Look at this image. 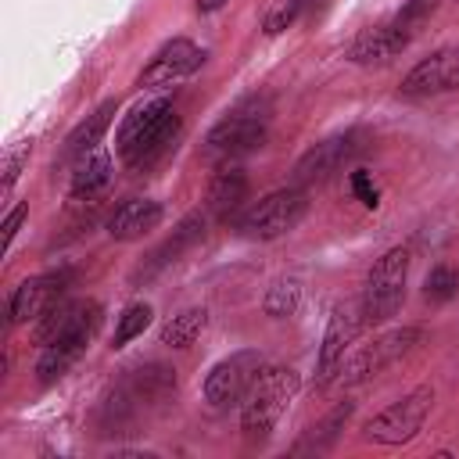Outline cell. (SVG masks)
Segmentation results:
<instances>
[{
    "mask_svg": "<svg viewBox=\"0 0 459 459\" xmlns=\"http://www.w3.org/2000/svg\"><path fill=\"white\" fill-rule=\"evenodd\" d=\"M301 387L298 369L290 366H265L258 373V380L251 384V391L240 402V430L247 441H265L276 423L283 420V412L290 409L294 394Z\"/></svg>",
    "mask_w": 459,
    "mask_h": 459,
    "instance_id": "6da1fadb",
    "label": "cell"
},
{
    "mask_svg": "<svg viewBox=\"0 0 459 459\" xmlns=\"http://www.w3.org/2000/svg\"><path fill=\"white\" fill-rule=\"evenodd\" d=\"M269 133V100L247 97L237 108H230L208 133H204V154L208 158H237L247 151H258Z\"/></svg>",
    "mask_w": 459,
    "mask_h": 459,
    "instance_id": "3957f363",
    "label": "cell"
},
{
    "mask_svg": "<svg viewBox=\"0 0 459 459\" xmlns=\"http://www.w3.org/2000/svg\"><path fill=\"white\" fill-rule=\"evenodd\" d=\"M420 341H423V330L420 326H402V330H391V333L377 337L373 344L359 348L355 355H348L337 366V384L341 387H351V384H362V380L377 377L380 369H387L391 362H398L402 355H409Z\"/></svg>",
    "mask_w": 459,
    "mask_h": 459,
    "instance_id": "9c48e42d",
    "label": "cell"
},
{
    "mask_svg": "<svg viewBox=\"0 0 459 459\" xmlns=\"http://www.w3.org/2000/svg\"><path fill=\"white\" fill-rule=\"evenodd\" d=\"M204 323H208V308H201V305L183 308L179 316H172L161 326V344H169V348H190L194 337L204 330Z\"/></svg>",
    "mask_w": 459,
    "mask_h": 459,
    "instance_id": "7402d4cb",
    "label": "cell"
},
{
    "mask_svg": "<svg viewBox=\"0 0 459 459\" xmlns=\"http://www.w3.org/2000/svg\"><path fill=\"white\" fill-rule=\"evenodd\" d=\"M323 4H326V0H308V11H319Z\"/></svg>",
    "mask_w": 459,
    "mask_h": 459,
    "instance_id": "d6a6232c",
    "label": "cell"
},
{
    "mask_svg": "<svg viewBox=\"0 0 459 459\" xmlns=\"http://www.w3.org/2000/svg\"><path fill=\"white\" fill-rule=\"evenodd\" d=\"M204 47H197L194 39H169L165 47L154 50V57L147 61V68L140 72V86L143 90H165L176 86L183 79H190L201 65H204Z\"/></svg>",
    "mask_w": 459,
    "mask_h": 459,
    "instance_id": "8fae6325",
    "label": "cell"
},
{
    "mask_svg": "<svg viewBox=\"0 0 459 459\" xmlns=\"http://www.w3.org/2000/svg\"><path fill=\"white\" fill-rule=\"evenodd\" d=\"M108 179H111V154L104 147H93L75 161L68 194L72 197H93V194H100L108 186Z\"/></svg>",
    "mask_w": 459,
    "mask_h": 459,
    "instance_id": "ffe728a7",
    "label": "cell"
},
{
    "mask_svg": "<svg viewBox=\"0 0 459 459\" xmlns=\"http://www.w3.org/2000/svg\"><path fill=\"white\" fill-rule=\"evenodd\" d=\"M448 90H459V47L434 50L430 57L416 61L402 79L405 97H430V93H448Z\"/></svg>",
    "mask_w": 459,
    "mask_h": 459,
    "instance_id": "4fadbf2b",
    "label": "cell"
},
{
    "mask_svg": "<svg viewBox=\"0 0 459 459\" xmlns=\"http://www.w3.org/2000/svg\"><path fill=\"white\" fill-rule=\"evenodd\" d=\"M262 369H265V359H262L258 348H240V351L219 359L208 369V377H204V387H201L204 391V402L215 405V409L240 405Z\"/></svg>",
    "mask_w": 459,
    "mask_h": 459,
    "instance_id": "ba28073f",
    "label": "cell"
},
{
    "mask_svg": "<svg viewBox=\"0 0 459 459\" xmlns=\"http://www.w3.org/2000/svg\"><path fill=\"white\" fill-rule=\"evenodd\" d=\"M111 115H115V100H104L93 115H86V122H79L68 136H65V158H82L86 151L100 147L108 126H111Z\"/></svg>",
    "mask_w": 459,
    "mask_h": 459,
    "instance_id": "44dd1931",
    "label": "cell"
},
{
    "mask_svg": "<svg viewBox=\"0 0 459 459\" xmlns=\"http://www.w3.org/2000/svg\"><path fill=\"white\" fill-rule=\"evenodd\" d=\"M405 47H409V36H405L402 29H394V25H377V29L359 32V36L348 43L344 57L355 61V65H384V61H391L394 54H402Z\"/></svg>",
    "mask_w": 459,
    "mask_h": 459,
    "instance_id": "2e32d148",
    "label": "cell"
},
{
    "mask_svg": "<svg viewBox=\"0 0 459 459\" xmlns=\"http://www.w3.org/2000/svg\"><path fill=\"white\" fill-rule=\"evenodd\" d=\"M430 405H434V387L420 384L405 398H398L387 409H380L377 416H369L366 427H362V437L373 441V445H405L423 430V423L430 416Z\"/></svg>",
    "mask_w": 459,
    "mask_h": 459,
    "instance_id": "52a82bcc",
    "label": "cell"
},
{
    "mask_svg": "<svg viewBox=\"0 0 459 459\" xmlns=\"http://www.w3.org/2000/svg\"><path fill=\"white\" fill-rule=\"evenodd\" d=\"M366 147V129H344L337 136H326L319 140L316 147H308L298 161H294V183L298 186H308V183H319L326 179L337 165H344L351 154H359Z\"/></svg>",
    "mask_w": 459,
    "mask_h": 459,
    "instance_id": "7c38bea8",
    "label": "cell"
},
{
    "mask_svg": "<svg viewBox=\"0 0 459 459\" xmlns=\"http://www.w3.org/2000/svg\"><path fill=\"white\" fill-rule=\"evenodd\" d=\"M201 237H204V215H201V212H190V215H186V219H183V222H179V226H176V230H172L151 255H147V262L136 269L133 280H140V276L151 280L154 273H161L165 265H172L186 247H194Z\"/></svg>",
    "mask_w": 459,
    "mask_h": 459,
    "instance_id": "9a60e30c",
    "label": "cell"
},
{
    "mask_svg": "<svg viewBox=\"0 0 459 459\" xmlns=\"http://www.w3.org/2000/svg\"><path fill=\"white\" fill-rule=\"evenodd\" d=\"M366 326V312H362V298H351V301H337L330 308V319H326V333H323V344H319V384L333 380L337 366L344 362V351L351 348V341L359 337V330Z\"/></svg>",
    "mask_w": 459,
    "mask_h": 459,
    "instance_id": "30bf717a",
    "label": "cell"
},
{
    "mask_svg": "<svg viewBox=\"0 0 459 459\" xmlns=\"http://www.w3.org/2000/svg\"><path fill=\"white\" fill-rule=\"evenodd\" d=\"M351 194H355L366 208H377V204H380V190H377V183H373V176H369L366 169H355V172H351Z\"/></svg>",
    "mask_w": 459,
    "mask_h": 459,
    "instance_id": "f546056e",
    "label": "cell"
},
{
    "mask_svg": "<svg viewBox=\"0 0 459 459\" xmlns=\"http://www.w3.org/2000/svg\"><path fill=\"white\" fill-rule=\"evenodd\" d=\"M29 154H32V143L25 140V143H18V147L4 158V183H0V190H4V194H7V190L14 186V179L22 176V165L29 161Z\"/></svg>",
    "mask_w": 459,
    "mask_h": 459,
    "instance_id": "f1b7e54d",
    "label": "cell"
},
{
    "mask_svg": "<svg viewBox=\"0 0 459 459\" xmlns=\"http://www.w3.org/2000/svg\"><path fill=\"white\" fill-rule=\"evenodd\" d=\"M351 412H355V405H351V402H341L326 420H319V423L312 427V448H326V445H333V437L341 434V427L348 423Z\"/></svg>",
    "mask_w": 459,
    "mask_h": 459,
    "instance_id": "4316f807",
    "label": "cell"
},
{
    "mask_svg": "<svg viewBox=\"0 0 459 459\" xmlns=\"http://www.w3.org/2000/svg\"><path fill=\"white\" fill-rule=\"evenodd\" d=\"M434 11H437V0H405L391 25H394V29H402L405 36H412V32H416V29H420Z\"/></svg>",
    "mask_w": 459,
    "mask_h": 459,
    "instance_id": "83f0119b",
    "label": "cell"
},
{
    "mask_svg": "<svg viewBox=\"0 0 459 459\" xmlns=\"http://www.w3.org/2000/svg\"><path fill=\"white\" fill-rule=\"evenodd\" d=\"M100 319H104V308H100V301H79L75 305V312H72V319L43 344V351H39V362H36V373H39V380L43 384H54L57 377H65L68 373V366L90 348V341H93V333H97V326H100Z\"/></svg>",
    "mask_w": 459,
    "mask_h": 459,
    "instance_id": "277c9868",
    "label": "cell"
},
{
    "mask_svg": "<svg viewBox=\"0 0 459 459\" xmlns=\"http://www.w3.org/2000/svg\"><path fill=\"white\" fill-rule=\"evenodd\" d=\"M151 305L147 301H133V305H126L122 308V316H118V323H115V337H111V348H126L129 341H136L147 326H151Z\"/></svg>",
    "mask_w": 459,
    "mask_h": 459,
    "instance_id": "cb8c5ba5",
    "label": "cell"
},
{
    "mask_svg": "<svg viewBox=\"0 0 459 459\" xmlns=\"http://www.w3.org/2000/svg\"><path fill=\"white\" fill-rule=\"evenodd\" d=\"M179 129V115L172 111V104L165 97H154L147 104H136L115 136V151L126 165H147L151 158H158L165 151V143L176 136Z\"/></svg>",
    "mask_w": 459,
    "mask_h": 459,
    "instance_id": "7a4b0ae2",
    "label": "cell"
},
{
    "mask_svg": "<svg viewBox=\"0 0 459 459\" xmlns=\"http://www.w3.org/2000/svg\"><path fill=\"white\" fill-rule=\"evenodd\" d=\"M72 283V269H57V273H43V276H32L25 283L14 287L7 308H11V323H29V319H39L61 294L65 287Z\"/></svg>",
    "mask_w": 459,
    "mask_h": 459,
    "instance_id": "5bb4252c",
    "label": "cell"
},
{
    "mask_svg": "<svg viewBox=\"0 0 459 459\" xmlns=\"http://www.w3.org/2000/svg\"><path fill=\"white\" fill-rule=\"evenodd\" d=\"M305 212H308V194H305V186L294 183V186H280V190L258 197L255 204H247L237 226L251 240H276V237L290 233L305 219Z\"/></svg>",
    "mask_w": 459,
    "mask_h": 459,
    "instance_id": "8992f818",
    "label": "cell"
},
{
    "mask_svg": "<svg viewBox=\"0 0 459 459\" xmlns=\"http://www.w3.org/2000/svg\"><path fill=\"white\" fill-rule=\"evenodd\" d=\"M25 215H29V204H18V208H11V212L4 215V251H11L14 233H18V226H22Z\"/></svg>",
    "mask_w": 459,
    "mask_h": 459,
    "instance_id": "4dcf8cb0",
    "label": "cell"
},
{
    "mask_svg": "<svg viewBox=\"0 0 459 459\" xmlns=\"http://www.w3.org/2000/svg\"><path fill=\"white\" fill-rule=\"evenodd\" d=\"M247 190H251V183H247V172L244 169H222V172H215L212 183H208V212L215 219L233 215L247 201Z\"/></svg>",
    "mask_w": 459,
    "mask_h": 459,
    "instance_id": "ac0fdd59",
    "label": "cell"
},
{
    "mask_svg": "<svg viewBox=\"0 0 459 459\" xmlns=\"http://www.w3.org/2000/svg\"><path fill=\"white\" fill-rule=\"evenodd\" d=\"M455 290H459V273L445 262H437L423 280V298L427 301H452Z\"/></svg>",
    "mask_w": 459,
    "mask_h": 459,
    "instance_id": "484cf974",
    "label": "cell"
},
{
    "mask_svg": "<svg viewBox=\"0 0 459 459\" xmlns=\"http://www.w3.org/2000/svg\"><path fill=\"white\" fill-rule=\"evenodd\" d=\"M301 305V280L298 276H280L269 283L265 298H262V312L273 316V319H287L294 316Z\"/></svg>",
    "mask_w": 459,
    "mask_h": 459,
    "instance_id": "603a6c76",
    "label": "cell"
},
{
    "mask_svg": "<svg viewBox=\"0 0 459 459\" xmlns=\"http://www.w3.org/2000/svg\"><path fill=\"white\" fill-rule=\"evenodd\" d=\"M126 387H129V394L136 402L161 405V402H169L176 394V369L165 366V362H147V366L133 369V377H129Z\"/></svg>",
    "mask_w": 459,
    "mask_h": 459,
    "instance_id": "d6986e66",
    "label": "cell"
},
{
    "mask_svg": "<svg viewBox=\"0 0 459 459\" xmlns=\"http://www.w3.org/2000/svg\"><path fill=\"white\" fill-rule=\"evenodd\" d=\"M161 215H165L161 201H151V197H129V201H122V204L111 212V219H108V233H111L115 240H136V237L151 233V230L161 222Z\"/></svg>",
    "mask_w": 459,
    "mask_h": 459,
    "instance_id": "e0dca14e",
    "label": "cell"
},
{
    "mask_svg": "<svg viewBox=\"0 0 459 459\" xmlns=\"http://www.w3.org/2000/svg\"><path fill=\"white\" fill-rule=\"evenodd\" d=\"M405 283H409V251L405 247H387L362 287V312H366V326H380L387 319L398 316L402 301H405Z\"/></svg>",
    "mask_w": 459,
    "mask_h": 459,
    "instance_id": "5b68a950",
    "label": "cell"
},
{
    "mask_svg": "<svg viewBox=\"0 0 459 459\" xmlns=\"http://www.w3.org/2000/svg\"><path fill=\"white\" fill-rule=\"evenodd\" d=\"M301 11H308V0H276V4L265 11V18H262V32H265V36L287 32V29L301 18Z\"/></svg>",
    "mask_w": 459,
    "mask_h": 459,
    "instance_id": "d4e9b609",
    "label": "cell"
},
{
    "mask_svg": "<svg viewBox=\"0 0 459 459\" xmlns=\"http://www.w3.org/2000/svg\"><path fill=\"white\" fill-rule=\"evenodd\" d=\"M226 0H197V11H204V14H212V11H219Z\"/></svg>",
    "mask_w": 459,
    "mask_h": 459,
    "instance_id": "1f68e13d",
    "label": "cell"
}]
</instances>
